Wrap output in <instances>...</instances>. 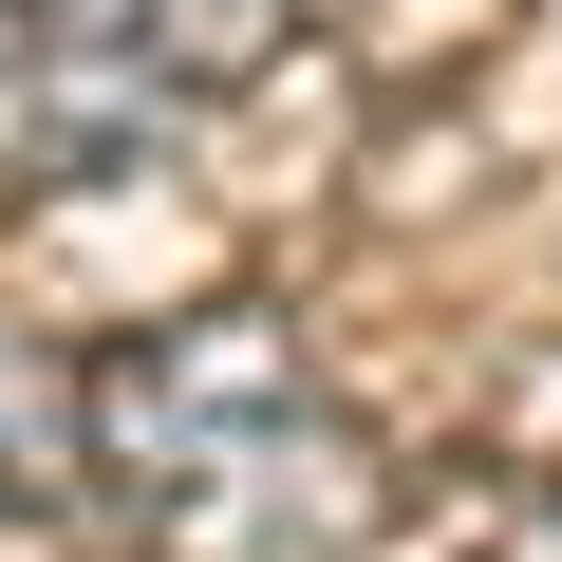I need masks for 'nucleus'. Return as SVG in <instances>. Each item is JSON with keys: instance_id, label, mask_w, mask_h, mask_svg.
Returning a JSON list of instances; mask_svg holds the SVG:
<instances>
[{"instance_id": "f257e3e1", "label": "nucleus", "mask_w": 562, "mask_h": 562, "mask_svg": "<svg viewBox=\"0 0 562 562\" xmlns=\"http://www.w3.org/2000/svg\"><path fill=\"white\" fill-rule=\"evenodd\" d=\"M94 375V487L113 562H357L394 543V450L319 394V357L262 301H188L132 319Z\"/></svg>"}, {"instance_id": "f03ea898", "label": "nucleus", "mask_w": 562, "mask_h": 562, "mask_svg": "<svg viewBox=\"0 0 562 562\" xmlns=\"http://www.w3.org/2000/svg\"><path fill=\"white\" fill-rule=\"evenodd\" d=\"M281 38L301 0H20V150L113 169L150 132H206Z\"/></svg>"}, {"instance_id": "7ed1b4c3", "label": "nucleus", "mask_w": 562, "mask_h": 562, "mask_svg": "<svg viewBox=\"0 0 562 562\" xmlns=\"http://www.w3.org/2000/svg\"><path fill=\"white\" fill-rule=\"evenodd\" d=\"M0 487H20V506H76L94 487V375L38 357V338H0Z\"/></svg>"}, {"instance_id": "20e7f679", "label": "nucleus", "mask_w": 562, "mask_h": 562, "mask_svg": "<svg viewBox=\"0 0 562 562\" xmlns=\"http://www.w3.org/2000/svg\"><path fill=\"white\" fill-rule=\"evenodd\" d=\"M0 562H76V525H57V506H20V487H0Z\"/></svg>"}, {"instance_id": "39448f33", "label": "nucleus", "mask_w": 562, "mask_h": 562, "mask_svg": "<svg viewBox=\"0 0 562 562\" xmlns=\"http://www.w3.org/2000/svg\"><path fill=\"white\" fill-rule=\"evenodd\" d=\"M357 562H506V543H413V525H394V543H357Z\"/></svg>"}, {"instance_id": "423d86ee", "label": "nucleus", "mask_w": 562, "mask_h": 562, "mask_svg": "<svg viewBox=\"0 0 562 562\" xmlns=\"http://www.w3.org/2000/svg\"><path fill=\"white\" fill-rule=\"evenodd\" d=\"M0 132H20V0H0Z\"/></svg>"}]
</instances>
